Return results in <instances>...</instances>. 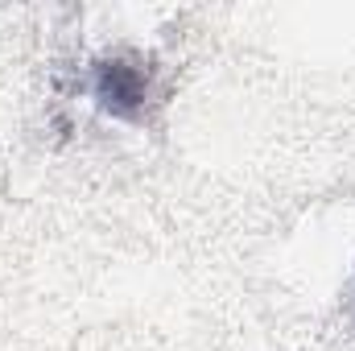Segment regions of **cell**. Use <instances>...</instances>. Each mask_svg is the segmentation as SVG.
Listing matches in <instances>:
<instances>
[{
  "label": "cell",
  "mask_w": 355,
  "mask_h": 351,
  "mask_svg": "<svg viewBox=\"0 0 355 351\" xmlns=\"http://www.w3.org/2000/svg\"><path fill=\"white\" fill-rule=\"evenodd\" d=\"M145 95H149V79H145L141 67H132V62H124V58H112V62L99 67V99H103L107 108L132 112V108L145 103Z\"/></svg>",
  "instance_id": "1"
}]
</instances>
